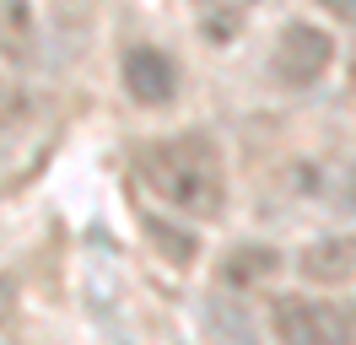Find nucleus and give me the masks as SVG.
Segmentation results:
<instances>
[{"label": "nucleus", "mask_w": 356, "mask_h": 345, "mask_svg": "<svg viewBox=\"0 0 356 345\" xmlns=\"http://www.w3.org/2000/svg\"><path fill=\"white\" fill-rule=\"evenodd\" d=\"M135 168H140V184H146L168 211L195 216V221L222 216V205H227V162H222V146H216L205 129H184L173 141L140 146Z\"/></svg>", "instance_id": "obj_1"}, {"label": "nucleus", "mask_w": 356, "mask_h": 345, "mask_svg": "<svg viewBox=\"0 0 356 345\" xmlns=\"http://www.w3.org/2000/svg\"><path fill=\"white\" fill-rule=\"evenodd\" d=\"M270 329H275V345H351L356 340V319L318 297H275Z\"/></svg>", "instance_id": "obj_2"}, {"label": "nucleus", "mask_w": 356, "mask_h": 345, "mask_svg": "<svg viewBox=\"0 0 356 345\" xmlns=\"http://www.w3.org/2000/svg\"><path fill=\"white\" fill-rule=\"evenodd\" d=\"M330 65H334V38L313 22H286L275 49H270V76L281 86H291V92L318 86L330 76Z\"/></svg>", "instance_id": "obj_3"}, {"label": "nucleus", "mask_w": 356, "mask_h": 345, "mask_svg": "<svg viewBox=\"0 0 356 345\" xmlns=\"http://www.w3.org/2000/svg\"><path fill=\"white\" fill-rule=\"evenodd\" d=\"M119 76H124L130 103H140V108H168L178 97V65L152 43H135L124 54V65H119Z\"/></svg>", "instance_id": "obj_4"}, {"label": "nucleus", "mask_w": 356, "mask_h": 345, "mask_svg": "<svg viewBox=\"0 0 356 345\" xmlns=\"http://www.w3.org/2000/svg\"><path fill=\"white\" fill-rule=\"evenodd\" d=\"M297 270L313 286H351L356 280V232H334V237L308 243L302 259H297Z\"/></svg>", "instance_id": "obj_5"}, {"label": "nucleus", "mask_w": 356, "mask_h": 345, "mask_svg": "<svg viewBox=\"0 0 356 345\" xmlns=\"http://www.w3.org/2000/svg\"><path fill=\"white\" fill-rule=\"evenodd\" d=\"M0 60L6 65L44 60V27H38L33 0H0Z\"/></svg>", "instance_id": "obj_6"}, {"label": "nucleus", "mask_w": 356, "mask_h": 345, "mask_svg": "<svg viewBox=\"0 0 356 345\" xmlns=\"http://www.w3.org/2000/svg\"><path fill=\"white\" fill-rule=\"evenodd\" d=\"M92 11H97V0H54L49 38L60 43V60H76V54H81V43L92 38Z\"/></svg>", "instance_id": "obj_7"}, {"label": "nucleus", "mask_w": 356, "mask_h": 345, "mask_svg": "<svg viewBox=\"0 0 356 345\" xmlns=\"http://www.w3.org/2000/svg\"><path fill=\"white\" fill-rule=\"evenodd\" d=\"M140 232H146V243H152L168 264H178V270H184V264H195V254H200V237L189 232V227H178L173 216L146 211V216H140Z\"/></svg>", "instance_id": "obj_8"}, {"label": "nucleus", "mask_w": 356, "mask_h": 345, "mask_svg": "<svg viewBox=\"0 0 356 345\" xmlns=\"http://www.w3.org/2000/svg\"><path fill=\"white\" fill-rule=\"evenodd\" d=\"M275 270H281V254H275V248H259V243H243V248H232V254L222 259L227 286H265V280H275Z\"/></svg>", "instance_id": "obj_9"}, {"label": "nucleus", "mask_w": 356, "mask_h": 345, "mask_svg": "<svg viewBox=\"0 0 356 345\" xmlns=\"http://www.w3.org/2000/svg\"><path fill=\"white\" fill-rule=\"evenodd\" d=\"M254 6H259V0H195L200 27H205V38H211V43H232Z\"/></svg>", "instance_id": "obj_10"}, {"label": "nucleus", "mask_w": 356, "mask_h": 345, "mask_svg": "<svg viewBox=\"0 0 356 345\" xmlns=\"http://www.w3.org/2000/svg\"><path fill=\"white\" fill-rule=\"evenodd\" d=\"M205 323H211V340H216V345H254V323H248L232 302L211 307V313H205Z\"/></svg>", "instance_id": "obj_11"}, {"label": "nucleus", "mask_w": 356, "mask_h": 345, "mask_svg": "<svg viewBox=\"0 0 356 345\" xmlns=\"http://www.w3.org/2000/svg\"><path fill=\"white\" fill-rule=\"evenodd\" d=\"M27 108H33V103H27V92L11 81V76H0V135H11V129L22 125Z\"/></svg>", "instance_id": "obj_12"}, {"label": "nucleus", "mask_w": 356, "mask_h": 345, "mask_svg": "<svg viewBox=\"0 0 356 345\" xmlns=\"http://www.w3.org/2000/svg\"><path fill=\"white\" fill-rule=\"evenodd\" d=\"M334 205H340L346 216H356V162L340 172V178H334Z\"/></svg>", "instance_id": "obj_13"}, {"label": "nucleus", "mask_w": 356, "mask_h": 345, "mask_svg": "<svg viewBox=\"0 0 356 345\" xmlns=\"http://www.w3.org/2000/svg\"><path fill=\"white\" fill-rule=\"evenodd\" d=\"M318 11L334 22H356V0H318Z\"/></svg>", "instance_id": "obj_14"}, {"label": "nucleus", "mask_w": 356, "mask_h": 345, "mask_svg": "<svg viewBox=\"0 0 356 345\" xmlns=\"http://www.w3.org/2000/svg\"><path fill=\"white\" fill-rule=\"evenodd\" d=\"M11 307H17V286H11V280H0V323L11 319Z\"/></svg>", "instance_id": "obj_15"}]
</instances>
